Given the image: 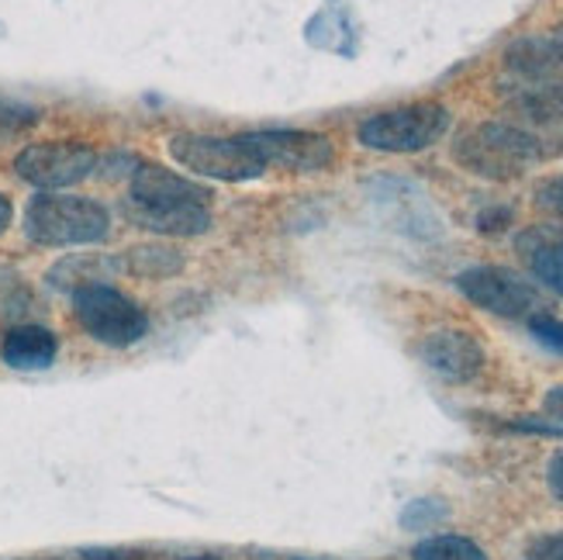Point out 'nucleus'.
<instances>
[{
    "mask_svg": "<svg viewBox=\"0 0 563 560\" xmlns=\"http://www.w3.org/2000/svg\"><path fill=\"white\" fill-rule=\"evenodd\" d=\"M522 260L529 263V271L536 281H543L550 290L563 298V235L553 232H529L519 239Z\"/></svg>",
    "mask_w": 563,
    "mask_h": 560,
    "instance_id": "15",
    "label": "nucleus"
},
{
    "mask_svg": "<svg viewBox=\"0 0 563 560\" xmlns=\"http://www.w3.org/2000/svg\"><path fill=\"white\" fill-rule=\"evenodd\" d=\"M184 253H177L166 242H145V246H132L121 253V274H132L142 281H166L184 274Z\"/></svg>",
    "mask_w": 563,
    "mask_h": 560,
    "instance_id": "16",
    "label": "nucleus"
},
{
    "mask_svg": "<svg viewBox=\"0 0 563 560\" xmlns=\"http://www.w3.org/2000/svg\"><path fill=\"white\" fill-rule=\"evenodd\" d=\"M97 169V153L84 142H35L14 160V174L38 190H63L87 180Z\"/></svg>",
    "mask_w": 563,
    "mask_h": 560,
    "instance_id": "7",
    "label": "nucleus"
},
{
    "mask_svg": "<svg viewBox=\"0 0 563 560\" xmlns=\"http://www.w3.org/2000/svg\"><path fill=\"white\" fill-rule=\"evenodd\" d=\"M114 274H121V256H101V253H73L63 256L53 271H48V284L59 290H80L90 284H108L114 281Z\"/></svg>",
    "mask_w": 563,
    "mask_h": 560,
    "instance_id": "14",
    "label": "nucleus"
},
{
    "mask_svg": "<svg viewBox=\"0 0 563 560\" xmlns=\"http://www.w3.org/2000/svg\"><path fill=\"white\" fill-rule=\"evenodd\" d=\"M453 156L463 169L484 177V180H519L529 166L543 163V150L536 145L516 121H484V125L467 129L456 145H453Z\"/></svg>",
    "mask_w": 563,
    "mask_h": 560,
    "instance_id": "2",
    "label": "nucleus"
},
{
    "mask_svg": "<svg viewBox=\"0 0 563 560\" xmlns=\"http://www.w3.org/2000/svg\"><path fill=\"white\" fill-rule=\"evenodd\" d=\"M166 150L177 166L190 169V174H198V177H211V180L246 184V180H260L271 174L250 132H242V135L184 132L169 139Z\"/></svg>",
    "mask_w": 563,
    "mask_h": 560,
    "instance_id": "3",
    "label": "nucleus"
},
{
    "mask_svg": "<svg viewBox=\"0 0 563 560\" xmlns=\"http://www.w3.org/2000/svg\"><path fill=\"white\" fill-rule=\"evenodd\" d=\"M526 560H563V532H550V537L532 540Z\"/></svg>",
    "mask_w": 563,
    "mask_h": 560,
    "instance_id": "23",
    "label": "nucleus"
},
{
    "mask_svg": "<svg viewBox=\"0 0 563 560\" xmlns=\"http://www.w3.org/2000/svg\"><path fill=\"white\" fill-rule=\"evenodd\" d=\"M125 215L145 232L156 235H205L211 229V211L205 205H180V208H135L125 205Z\"/></svg>",
    "mask_w": 563,
    "mask_h": 560,
    "instance_id": "13",
    "label": "nucleus"
},
{
    "mask_svg": "<svg viewBox=\"0 0 563 560\" xmlns=\"http://www.w3.org/2000/svg\"><path fill=\"white\" fill-rule=\"evenodd\" d=\"M266 169H287V174H318L335 163V145L329 135L305 129H263L250 132Z\"/></svg>",
    "mask_w": 563,
    "mask_h": 560,
    "instance_id": "8",
    "label": "nucleus"
},
{
    "mask_svg": "<svg viewBox=\"0 0 563 560\" xmlns=\"http://www.w3.org/2000/svg\"><path fill=\"white\" fill-rule=\"evenodd\" d=\"M450 513H446V505L439 502V498H415L405 505V513H401V526L405 529H429L435 523H443Z\"/></svg>",
    "mask_w": 563,
    "mask_h": 560,
    "instance_id": "19",
    "label": "nucleus"
},
{
    "mask_svg": "<svg viewBox=\"0 0 563 560\" xmlns=\"http://www.w3.org/2000/svg\"><path fill=\"white\" fill-rule=\"evenodd\" d=\"M24 235L35 246H93L111 235V211L101 201L42 190L24 208Z\"/></svg>",
    "mask_w": 563,
    "mask_h": 560,
    "instance_id": "1",
    "label": "nucleus"
},
{
    "mask_svg": "<svg viewBox=\"0 0 563 560\" xmlns=\"http://www.w3.org/2000/svg\"><path fill=\"white\" fill-rule=\"evenodd\" d=\"M73 315H77L80 329L93 343L111 350H129L142 343L145 332H150L145 308L111 284H90L73 290Z\"/></svg>",
    "mask_w": 563,
    "mask_h": 560,
    "instance_id": "4",
    "label": "nucleus"
},
{
    "mask_svg": "<svg viewBox=\"0 0 563 560\" xmlns=\"http://www.w3.org/2000/svg\"><path fill=\"white\" fill-rule=\"evenodd\" d=\"M11 218H14V205H11V198H8V194H0V235L8 232Z\"/></svg>",
    "mask_w": 563,
    "mask_h": 560,
    "instance_id": "28",
    "label": "nucleus"
},
{
    "mask_svg": "<svg viewBox=\"0 0 563 560\" xmlns=\"http://www.w3.org/2000/svg\"><path fill=\"white\" fill-rule=\"evenodd\" d=\"M132 198L135 208H180V205H211L214 194L205 184H194L159 163H135L132 169Z\"/></svg>",
    "mask_w": 563,
    "mask_h": 560,
    "instance_id": "11",
    "label": "nucleus"
},
{
    "mask_svg": "<svg viewBox=\"0 0 563 560\" xmlns=\"http://www.w3.org/2000/svg\"><path fill=\"white\" fill-rule=\"evenodd\" d=\"M419 356L432 374H439L443 381H453V384H467V381L481 377L484 363H487L484 347L463 329H435V332L422 336Z\"/></svg>",
    "mask_w": 563,
    "mask_h": 560,
    "instance_id": "10",
    "label": "nucleus"
},
{
    "mask_svg": "<svg viewBox=\"0 0 563 560\" xmlns=\"http://www.w3.org/2000/svg\"><path fill=\"white\" fill-rule=\"evenodd\" d=\"M411 560H492L474 540L443 532V537H429L411 550Z\"/></svg>",
    "mask_w": 563,
    "mask_h": 560,
    "instance_id": "17",
    "label": "nucleus"
},
{
    "mask_svg": "<svg viewBox=\"0 0 563 560\" xmlns=\"http://www.w3.org/2000/svg\"><path fill=\"white\" fill-rule=\"evenodd\" d=\"M547 484H550L553 498L563 502V450L550 460V468H547Z\"/></svg>",
    "mask_w": 563,
    "mask_h": 560,
    "instance_id": "27",
    "label": "nucleus"
},
{
    "mask_svg": "<svg viewBox=\"0 0 563 560\" xmlns=\"http://www.w3.org/2000/svg\"><path fill=\"white\" fill-rule=\"evenodd\" d=\"M550 42H553V48H556V53L563 56V21H560L556 29L550 32Z\"/></svg>",
    "mask_w": 563,
    "mask_h": 560,
    "instance_id": "29",
    "label": "nucleus"
},
{
    "mask_svg": "<svg viewBox=\"0 0 563 560\" xmlns=\"http://www.w3.org/2000/svg\"><path fill=\"white\" fill-rule=\"evenodd\" d=\"M505 94L563 97V56L547 39H519L505 53Z\"/></svg>",
    "mask_w": 563,
    "mask_h": 560,
    "instance_id": "9",
    "label": "nucleus"
},
{
    "mask_svg": "<svg viewBox=\"0 0 563 560\" xmlns=\"http://www.w3.org/2000/svg\"><path fill=\"white\" fill-rule=\"evenodd\" d=\"M543 411H547V419L563 426V384L550 387V392L543 395Z\"/></svg>",
    "mask_w": 563,
    "mask_h": 560,
    "instance_id": "25",
    "label": "nucleus"
},
{
    "mask_svg": "<svg viewBox=\"0 0 563 560\" xmlns=\"http://www.w3.org/2000/svg\"><path fill=\"white\" fill-rule=\"evenodd\" d=\"M529 332L536 336V343H543L553 353H563V322L553 319V315H532Z\"/></svg>",
    "mask_w": 563,
    "mask_h": 560,
    "instance_id": "21",
    "label": "nucleus"
},
{
    "mask_svg": "<svg viewBox=\"0 0 563 560\" xmlns=\"http://www.w3.org/2000/svg\"><path fill=\"white\" fill-rule=\"evenodd\" d=\"M87 560H153L150 553H142V550H84Z\"/></svg>",
    "mask_w": 563,
    "mask_h": 560,
    "instance_id": "26",
    "label": "nucleus"
},
{
    "mask_svg": "<svg viewBox=\"0 0 563 560\" xmlns=\"http://www.w3.org/2000/svg\"><path fill=\"white\" fill-rule=\"evenodd\" d=\"M18 560H87V557H84V553H80V557H56V553H53V557H18Z\"/></svg>",
    "mask_w": 563,
    "mask_h": 560,
    "instance_id": "30",
    "label": "nucleus"
},
{
    "mask_svg": "<svg viewBox=\"0 0 563 560\" xmlns=\"http://www.w3.org/2000/svg\"><path fill=\"white\" fill-rule=\"evenodd\" d=\"M450 129V111L435 101H415L371 114L356 129V139L374 153H422Z\"/></svg>",
    "mask_w": 563,
    "mask_h": 560,
    "instance_id": "5",
    "label": "nucleus"
},
{
    "mask_svg": "<svg viewBox=\"0 0 563 560\" xmlns=\"http://www.w3.org/2000/svg\"><path fill=\"white\" fill-rule=\"evenodd\" d=\"M456 290L471 305L501 315V319H532V315H547V301L540 287L526 281L522 274L508 271V266H471V271L456 274Z\"/></svg>",
    "mask_w": 563,
    "mask_h": 560,
    "instance_id": "6",
    "label": "nucleus"
},
{
    "mask_svg": "<svg viewBox=\"0 0 563 560\" xmlns=\"http://www.w3.org/2000/svg\"><path fill=\"white\" fill-rule=\"evenodd\" d=\"M305 35H308L311 45H318V48H332V53H339L335 35H346V21H342V14H335V11H318V14L308 21Z\"/></svg>",
    "mask_w": 563,
    "mask_h": 560,
    "instance_id": "18",
    "label": "nucleus"
},
{
    "mask_svg": "<svg viewBox=\"0 0 563 560\" xmlns=\"http://www.w3.org/2000/svg\"><path fill=\"white\" fill-rule=\"evenodd\" d=\"M56 356H59V336L38 322L11 326L4 339H0V360L21 374L48 371L56 363Z\"/></svg>",
    "mask_w": 563,
    "mask_h": 560,
    "instance_id": "12",
    "label": "nucleus"
},
{
    "mask_svg": "<svg viewBox=\"0 0 563 560\" xmlns=\"http://www.w3.org/2000/svg\"><path fill=\"white\" fill-rule=\"evenodd\" d=\"M35 121H38L35 108H24V105H14V101H0V135L24 132L29 125H35Z\"/></svg>",
    "mask_w": 563,
    "mask_h": 560,
    "instance_id": "20",
    "label": "nucleus"
},
{
    "mask_svg": "<svg viewBox=\"0 0 563 560\" xmlns=\"http://www.w3.org/2000/svg\"><path fill=\"white\" fill-rule=\"evenodd\" d=\"M187 560H222V557H211V553H198V557H187Z\"/></svg>",
    "mask_w": 563,
    "mask_h": 560,
    "instance_id": "31",
    "label": "nucleus"
},
{
    "mask_svg": "<svg viewBox=\"0 0 563 560\" xmlns=\"http://www.w3.org/2000/svg\"><path fill=\"white\" fill-rule=\"evenodd\" d=\"M536 205L563 222V174L550 177V180H543L540 187H536Z\"/></svg>",
    "mask_w": 563,
    "mask_h": 560,
    "instance_id": "22",
    "label": "nucleus"
},
{
    "mask_svg": "<svg viewBox=\"0 0 563 560\" xmlns=\"http://www.w3.org/2000/svg\"><path fill=\"white\" fill-rule=\"evenodd\" d=\"M511 226V211L508 208H492V211H484L481 218H477V229L481 232H501V229H508Z\"/></svg>",
    "mask_w": 563,
    "mask_h": 560,
    "instance_id": "24",
    "label": "nucleus"
}]
</instances>
